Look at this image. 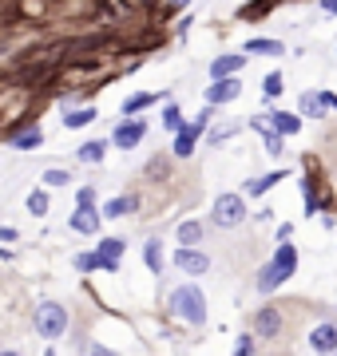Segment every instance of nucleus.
<instances>
[{
    "mask_svg": "<svg viewBox=\"0 0 337 356\" xmlns=\"http://www.w3.org/2000/svg\"><path fill=\"white\" fill-rule=\"evenodd\" d=\"M294 269H298V250H294V242H285V238H282L278 254L270 257V266H262L258 289H262V293H274L285 277H290V273H294Z\"/></svg>",
    "mask_w": 337,
    "mask_h": 356,
    "instance_id": "1",
    "label": "nucleus"
},
{
    "mask_svg": "<svg viewBox=\"0 0 337 356\" xmlns=\"http://www.w3.org/2000/svg\"><path fill=\"white\" fill-rule=\"evenodd\" d=\"M171 309L182 321H191V325H207V297H203L198 285H179L171 293Z\"/></svg>",
    "mask_w": 337,
    "mask_h": 356,
    "instance_id": "2",
    "label": "nucleus"
},
{
    "mask_svg": "<svg viewBox=\"0 0 337 356\" xmlns=\"http://www.w3.org/2000/svg\"><path fill=\"white\" fill-rule=\"evenodd\" d=\"M32 325H36V332L44 341H56V337L68 332V309L56 305V301H44V305H36V313H32Z\"/></svg>",
    "mask_w": 337,
    "mask_h": 356,
    "instance_id": "3",
    "label": "nucleus"
},
{
    "mask_svg": "<svg viewBox=\"0 0 337 356\" xmlns=\"http://www.w3.org/2000/svg\"><path fill=\"white\" fill-rule=\"evenodd\" d=\"M210 222L222 229H234L246 222V198L242 194H219L214 198V210H210Z\"/></svg>",
    "mask_w": 337,
    "mask_h": 356,
    "instance_id": "4",
    "label": "nucleus"
},
{
    "mask_svg": "<svg viewBox=\"0 0 337 356\" xmlns=\"http://www.w3.org/2000/svg\"><path fill=\"white\" fill-rule=\"evenodd\" d=\"M143 139H147V123H143V119H123V123L116 127V135H111V143H116V147H123V151L139 147Z\"/></svg>",
    "mask_w": 337,
    "mask_h": 356,
    "instance_id": "5",
    "label": "nucleus"
},
{
    "mask_svg": "<svg viewBox=\"0 0 337 356\" xmlns=\"http://www.w3.org/2000/svg\"><path fill=\"white\" fill-rule=\"evenodd\" d=\"M242 95V83H238V76H222L214 79V83H207V103L210 107H219V103H230Z\"/></svg>",
    "mask_w": 337,
    "mask_h": 356,
    "instance_id": "6",
    "label": "nucleus"
},
{
    "mask_svg": "<svg viewBox=\"0 0 337 356\" xmlns=\"http://www.w3.org/2000/svg\"><path fill=\"white\" fill-rule=\"evenodd\" d=\"M175 266H179L182 273H207V269H210V257L198 254L195 245H182V250H175Z\"/></svg>",
    "mask_w": 337,
    "mask_h": 356,
    "instance_id": "7",
    "label": "nucleus"
},
{
    "mask_svg": "<svg viewBox=\"0 0 337 356\" xmlns=\"http://www.w3.org/2000/svg\"><path fill=\"white\" fill-rule=\"evenodd\" d=\"M242 67H246V51H226V56H219V60L210 64V79L242 76Z\"/></svg>",
    "mask_w": 337,
    "mask_h": 356,
    "instance_id": "8",
    "label": "nucleus"
},
{
    "mask_svg": "<svg viewBox=\"0 0 337 356\" xmlns=\"http://www.w3.org/2000/svg\"><path fill=\"white\" fill-rule=\"evenodd\" d=\"M95 254H100V269H104V273H119V257H123V238H104Z\"/></svg>",
    "mask_w": 337,
    "mask_h": 356,
    "instance_id": "9",
    "label": "nucleus"
},
{
    "mask_svg": "<svg viewBox=\"0 0 337 356\" xmlns=\"http://www.w3.org/2000/svg\"><path fill=\"white\" fill-rule=\"evenodd\" d=\"M310 348L313 353H337V325L334 321H322V325L310 332Z\"/></svg>",
    "mask_w": 337,
    "mask_h": 356,
    "instance_id": "10",
    "label": "nucleus"
},
{
    "mask_svg": "<svg viewBox=\"0 0 337 356\" xmlns=\"http://www.w3.org/2000/svg\"><path fill=\"white\" fill-rule=\"evenodd\" d=\"M254 329H258V337H278L282 332V313L278 309H258V317H254Z\"/></svg>",
    "mask_w": 337,
    "mask_h": 356,
    "instance_id": "11",
    "label": "nucleus"
},
{
    "mask_svg": "<svg viewBox=\"0 0 337 356\" xmlns=\"http://www.w3.org/2000/svg\"><path fill=\"white\" fill-rule=\"evenodd\" d=\"M72 229H79V234H95V229H100V214H95L91 206H76V214H72Z\"/></svg>",
    "mask_w": 337,
    "mask_h": 356,
    "instance_id": "12",
    "label": "nucleus"
},
{
    "mask_svg": "<svg viewBox=\"0 0 337 356\" xmlns=\"http://www.w3.org/2000/svg\"><path fill=\"white\" fill-rule=\"evenodd\" d=\"M246 56H282V40H266V36H258V40H246Z\"/></svg>",
    "mask_w": 337,
    "mask_h": 356,
    "instance_id": "13",
    "label": "nucleus"
},
{
    "mask_svg": "<svg viewBox=\"0 0 337 356\" xmlns=\"http://www.w3.org/2000/svg\"><path fill=\"white\" fill-rule=\"evenodd\" d=\"M198 131H203V123H195V127H182V131H179V139H175V154H179V159H191Z\"/></svg>",
    "mask_w": 337,
    "mask_h": 356,
    "instance_id": "14",
    "label": "nucleus"
},
{
    "mask_svg": "<svg viewBox=\"0 0 337 356\" xmlns=\"http://www.w3.org/2000/svg\"><path fill=\"white\" fill-rule=\"evenodd\" d=\"M270 123L274 131H282V135H294V131H301V119L290 111H270Z\"/></svg>",
    "mask_w": 337,
    "mask_h": 356,
    "instance_id": "15",
    "label": "nucleus"
},
{
    "mask_svg": "<svg viewBox=\"0 0 337 356\" xmlns=\"http://www.w3.org/2000/svg\"><path fill=\"white\" fill-rule=\"evenodd\" d=\"M131 210H135V198H131V194H119V198H111L100 214L104 218H123V214H131Z\"/></svg>",
    "mask_w": 337,
    "mask_h": 356,
    "instance_id": "16",
    "label": "nucleus"
},
{
    "mask_svg": "<svg viewBox=\"0 0 337 356\" xmlns=\"http://www.w3.org/2000/svg\"><path fill=\"white\" fill-rule=\"evenodd\" d=\"M322 111H325V95H322V91H306V95H301V115L322 119Z\"/></svg>",
    "mask_w": 337,
    "mask_h": 356,
    "instance_id": "17",
    "label": "nucleus"
},
{
    "mask_svg": "<svg viewBox=\"0 0 337 356\" xmlns=\"http://www.w3.org/2000/svg\"><path fill=\"white\" fill-rule=\"evenodd\" d=\"M40 143H44V135H40L36 127H28V131H20V135L13 139V147H16V151H36Z\"/></svg>",
    "mask_w": 337,
    "mask_h": 356,
    "instance_id": "18",
    "label": "nucleus"
},
{
    "mask_svg": "<svg viewBox=\"0 0 337 356\" xmlns=\"http://www.w3.org/2000/svg\"><path fill=\"white\" fill-rule=\"evenodd\" d=\"M143 257H147L151 273H163V242H147L143 245Z\"/></svg>",
    "mask_w": 337,
    "mask_h": 356,
    "instance_id": "19",
    "label": "nucleus"
},
{
    "mask_svg": "<svg viewBox=\"0 0 337 356\" xmlns=\"http://www.w3.org/2000/svg\"><path fill=\"white\" fill-rule=\"evenodd\" d=\"M175 238H179L182 245H198V242H203V226H198V222H182Z\"/></svg>",
    "mask_w": 337,
    "mask_h": 356,
    "instance_id": "20",
    "label": "nucleus"
},
{
    "mask_svg": "<svg viewBox=\"0 0 337 356\" xmlns=\"http://www.w3.org/2000/svg\"><path fill=\"white\" fill-rule=\"evenodd\" d=\"M104 147L107 143H100V139H91V143H84V147H79V163H100V159H104Z\"/></svg>",
    "mask_w": 337,
    "mask_h": 356,
    "instance_id": "21",
    "label": "nucleus"
},
{
    "mask_svg": "<svg viewBox=\"0 0 337 356\" xmlns=\"http://www.w3.org/2000/svg\"><path fill=\"white\" fill-rule=\"evenodd\" d=\"M28 210H32L36 218L48 214V210H52V202H48V191H32V194H28Z\"/></svg>",
    "mask_w": 337,
    "mask_h": 356,
    "instance_id": "22",
    "label": "nucleus"
},
{
    "mask_svg": "<svg viewBox=\"0 0 337 356\" xmlns=\"http://www.w3.org/2000/svg\"><path fill=\"white\" fill-rule=\"evenodd\" d=\"M91 119H95V111H91V107H79V111H68V115H64V127H72V131H76V127H88Z\"/></svg>",
    "mask_w": 337,
    "mask_h": 356,
    "instance_id": "23",
    "label": "nucleus"
},
{
    "mask_svg": "<svg viewBox=\"0 0 337 356\" xmlns=\"http://www.w3.org/2000/svg\"><path fill=\"white\" fill-rule=\"evenodd\" d=\"M258 131H262V143H266V151L270 154H282L285 147H282V131H270L266 123H258Z\"/></svg>",
    "mask_w": 337,
    "mask_h": 356,
    "instance_id": "24",
    "label": "nucleus"
},
{
    "mask_svg": "<svg viewBox=\"0 0 337 356\" xmlns=\"http://www.w3.org/2000/svg\"><path fill=\"white\" fill-rule=\"evenodd\" d=\"M155 103V95L151 91H139V95H131L127 103H123V115H135V111H143V107H151Z\"/></svg>",
    "mask_w": 337,
    "mask_h": 356,
    "instance_id": "25",
    "label": "nucleus"
},
{
    "mask_svg": "<svg viewBox=\"0 0 337 356\" xmlns=\"http://www.w3.org/2000/svg\"><path fill=\"white\" fill-rule=\"evenodd\" d=\"M163 127H167V131H182V127H187V123H182L179 103H167V111H163Z\"/></svg>",
    "mask_w": 337,
    "mask_h": 356,
    "instance_id": "26",
    "label": "nucleus"
},
{
    "mask_svg": "<svg viewBox=\"0 0 337 356\" xmlns=\"http://www.w3.org/2000/svg\"><path fill=\"white\" fill-rule=\"evenodd\" d=\"M282 95V76H266V83H262V99L270 103V99H278Z\"/></svg>",
    "mask_w": 337,
    "mask_h": 356,
    "instance_id": "27",
    "label": "nucleus"
},
{
    "mask_svg": "<svg viewBox=\"0 0 337 356\" xmlns=\"http://www.w3.org/2000/svg\"><path fill=\"white\" fill-rule=\"evenodd\" d=\"M68 182H72V175H68V170H60V166L44 170V186H68Z\"/></svg>",
    "mask_w": 337,
    "mask_h": 356,
    "instance_id": "28",
    "label": "nucleus"
},
{
    "mask_svg": "<svg viewBox=\"0 0 337 356\" xmlns=\"http://www.w3.org/2000/svg\"><path fill=\"white\" fill-rule=\"evenodd\" d=\"M278 178H285V175H266V178H258V182H250L246 194H266V191L274 186V182H278Z\"/></svg>",
    "mask_w": 337,
    "mask_h": 356,
    "instance_id": "29",
    "label": "nucleus"
},
{
    "mask_svg": "<svg viewBox=\"0 0 337 356\" xmlns=\"http://www.w3.org/2000/svg\"><path fill=\"white\" fill-rule=\"evenodd\" d=\"M76 269H79V273H91V269H100V254H76Z\"/></svg>",
    "mask_w": 337,
    "mask_h": 356,
    "instance_id": "30",
    "label": "nucleus"
},
{
    "mask_svg": "<svg viewBox=\"0 0 337 356\" xmlns=\"http://www.w3.org/2000/svg\"><path fill=\"white\" fill-rule=\"evenodd\" d=\"M76 206H95V191H91V186H84V191H79V202Z\"/></svg>",
    "mask_w": 337,
    "mask_h": 356,
    "instance_id": "31",
    "label": "nucleus"
},
{
    "mask_svg": "<svg viewBox=\"0 0 337 356\" xmlns=\"http://www.w3.org/2000/svg\"><path fill=\"white\" fill-rule=\"evenodd\" d=\"M0 242H20V234L13 226H0Z\"/></svg>",
    "mask_w": 337,
    "mask_h": 356,
    "instance_id": "32",
    "label": "nucleus"
},
{
    "mask_svg": "<svg viewBox=\"0 0 337 356\" xmlns=\"http://www.w3.org/2000/svg\"><path fill=\"white\" fill-rule=\"evenodd\" d=\"M234 353H242V356H246V353H254V341H250V337H242V341L234 344Z\"/></svg>",
    "mask_w": 337,
    "mask_h": 356,
    "instance_id": "33",
    "label": "nucleus"
},
{
    "mask_svg": "<svg viewBox=\"0 0 337 356\" xmlns=\"http://www.w3.org/2000/svg\"><path fill=\"white\" fill-rule=\"evenodd\" d=\"M322 95H325V107H329V111H337V95H334V91H322Z\"/></svg>",
    "mask_w": 337,
    "mask_h": 356,
    "instance_id": "34",
    "label": "nucleus"
},
{
    "mask_svg": "<svg viewBox=\"0 0 337 356\" xmlns=\"http://www.w3.org/2000/svg\"><path fill=\"white\" fill-rule=\"evenodd\" d=\"M322 13H329V16H337V0H322Z\"/></svg>",
    "mask_w": 337,
    "mask_h": 356,
    "instance_id": "35",
    "label": "nucleus"
},
{
    "mask_svg": "<svg viewBox=\"0 0 337 356\" xmlns=\"http://www.w3.org/2000/svg\"><path fill=\"white\" fill-rule=\"evenodd\" d=\"M171 4H175V8H182V4H187V0H171Z\"/></svg>",
    "mask_w": 337,
    "mask_h": 356,
    "instance_id": "36",
    "label": "nucleus"
}]
</instances>
